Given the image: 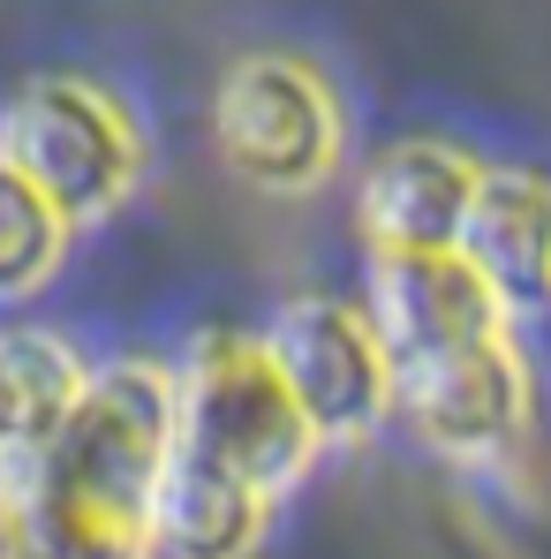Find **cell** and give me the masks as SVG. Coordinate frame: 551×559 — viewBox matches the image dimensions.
I'll list each match as a JSON object with an SVG mask.
<instances>
[{"label":"cell","mask_w":551,"mask_h":559,"mask_svg":"<svg viewBox=\"0 0 551 559\" xmlns=\"http://www.w3.org/2000/svg\"><path fill=\"white\" fill-rule=\"evenodd\" d=\"M310 462L318 431L279 385L265 341L235 325L196 333L175 364V439L144 552H250Z\"/></svg>","instance_id":"1"},{"label":"cell","mask_w":551,"mask_h":559,"mask_svg":"<svg viewBox=\"0 0 551 559\" xmlns=\"http://www.w3.org/2000/svg\"><path fill=\"white\" fill-rule=\"evenodd\" d=\"M167 439H175L167 364L121 356L106 371H84L61 424L31 454L23 552H144Z\"/></svg>","instance_id":"2"},{"label":"cell","mask_w":551,"mask_h":559,"mask_svg":"<svg viewBox=\"0 0 551 559\" xmlns=\"http://www.w3.org/2000/svg\"><path fill=\"white\" fill-rule=\"evenodd\" d=\"M0 159L69 227H92L144 175V129L84 76H31L0 106Z\"/></svg>","instance_id":"3"},{"label":"cell","mask_w":551,"mask_h":559,"mask_svg":"<svg viewBox=\"0 0 551 559\" xmlns=\"http://www.w3.org/2000/svg\"><path fill=\"white\" fill-rule=\"evenodd\" d=\"M212 144L250 189L310 197L340 167L333 84L295 53H242L212 92Z\"/></svg>","instance_id":"4"},{"label":"cell","mask_w":551,"mask_h":559,"mask_svg":"<svg viewBox=\"0 0 551 559\" xmlns=\"http://www.w3.org/2000/svg\"><path fill=\"white\" fill-rule=\"evenodd\" d=\"M257 341L273 356L279 385L295 393V408L310 416L318 447H356V439H370L385 424V408H393V356H385L363 302L295 295Z\"/></svg>","instance_id":"5"},{"label":"cell","mask_w":551,"mask_h":559,"mask_svg":"<svg viewBox=\"0 0 551 559\" xmlns=\"http://www.w3.org/2000/svg\"><path fill=\"white\" fill-rule=\"evenodd\" d=\"M529 401H537V378H529V356H522L514 325L393 371V408H408L416 439L454 454V462L506 454L529 431Z\"/></svg>","instance_id":"6"},{"label":"cell","mask_w":551,"mask_h":559,"mask_svg":"<svg viewBox=\"0 0 551 559\" xmlns=\"http://www.w3.org/2000/svg\"><path fill=\"white\" fill-rule=\"evenodd\" d=\"M363 310L378 325V341H385V356H393V371L514 325V310L491 295V280L476 273L454 242L446 250H370Z\"/></svg>","instance_id":"7"},{"label":"cell","mask_w":551,"mask_h":559,"mask_svg":"<svg viewBox=\"0 0 551 559\" xmlns=\"http://www.w3.org/2000/svg\"><path fill=\"white\" fill-rule=\"evenodd\" d=\"M476 189V159L439 136H400L393 152L370 159L356 189V235L363 250H446L460 235Z\"/></svg>","instance_id":"8"},{"label":"cell","mask_w":551,"mask_h":559,"mask_svg":"<svg viewBox=\"0 0 551 559\" xmlns=\"http://www.w3.org/2000/svg\"><path fill=\"white\" fill-rule=\"evenodd\" d=\"M454 250L491 280L514 318L551 310V182L529 167H476Z\"/></svg>","instance_id":"9"},{"label":"cell","mask_w":551,"mask_h":559,"mask_svg":"<svg viewBox=\"0 0 551 559\" xmlns=\"http://www.w3.org/2000/svg\"><path fill=\"white\" fill-rule=\"evenodd\" d=\"M76 378H84V364H76L69 341H53V333H0V462L46 447V431L61 424Z\"/></svg>","instance_id":"10"},{"label":"cell","mask_w":551,"mask_h":559,"mask_svg":"<svg viewBox=\"0 0 551 559\" xmlns=\"http://www.w3.org/2000/svg\"><path fill=\"white\" fill-rule=\"evenodd\" d=\"M61 250H69V219L0 159V302L46 287Z\"/></svg>","instance_id":"11"}]
</instances>
